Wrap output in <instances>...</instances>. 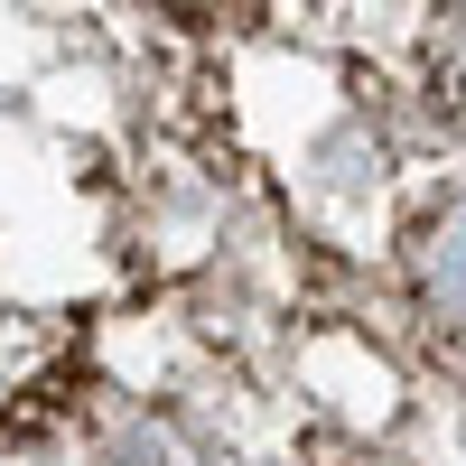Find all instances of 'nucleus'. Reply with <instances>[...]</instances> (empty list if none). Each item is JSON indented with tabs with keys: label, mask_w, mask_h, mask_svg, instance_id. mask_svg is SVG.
<instances>
[{
	"label": "nucleus",
	"mask_w": 466,
	"mask_h": 466,
	"mask_svg": "<svg viewBox=\"0 0 466 466\" xmlns=\"http://www.w3.org/2000/svg\"><path fill=\"white\" fill-rule=\"evenodd\" d=\"M439 66H448V85H457V94H466V19H457V28H448V47H439Z\"/></svg>",
	"instance_id": "f03ea898"
},
{
	"label": "nucleus",
	"mask_w": 466,
	"mask_h": 466,
	"mask_svg": "<svg viewBox=\"0 0 466 466\" xmlns=\"http://www.w3.org/2000/svg\"><path fill=\"white\" fill-rule=\"evenodd\" d=\"M420 289H430L439 318H457V327H466V206L430 224V243H420Z\"/></svg>",
	"instance_id": "f257e3e1"
}]
</instances>
